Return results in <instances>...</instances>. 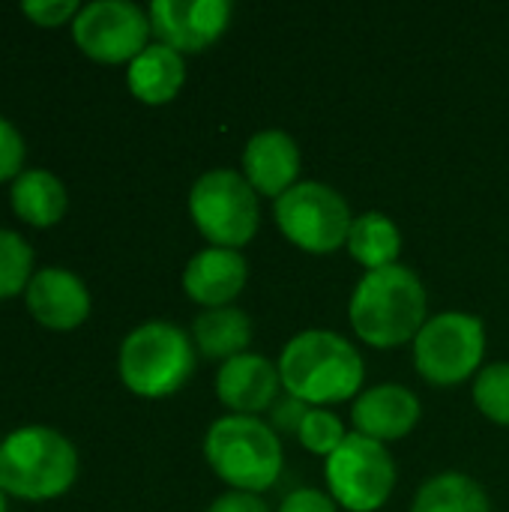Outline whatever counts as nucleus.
I'll return each mask as SVG.
<instances>
[{"label": "nucleus", "mask_w": 509, "mask_h": 512, "mask_svg": "<svg viewBox=\"0 0 509 512\" xmlns=\"http://www.w3.org/2000/svg\"><path fill=\"white\" fill-rule=\"evenodd\" d=\"M21 165H24V138L6 117H0V183L15 180L21 174Z\"/></svg>", "instance_id": "a878e982"}, {"label": "nucleus", "mask_w": 509, "mask_h": 512, "mask_svg": "<svg viewBox=\"0 0 509 512\" xmlns=\"http://www.w3.org/2000/svg\"><path fill=\"white\" fill-rule=\"evenodd\" d=\"M300 444L309 450V453H318V456H333L342 441L348 438L342 420L327 411V408H309V414L303 417L300 423V432H297Z\"/></svg>", "instance_id": "b1692460"}, {"label": "nucleus", "mask_w": 509, "mask_h": 512, "mask_svg": "<svg viewBox=\"0 0 509 512\" xmlns=\"http://www.w3.org/2000/svg\"><path fill=\"white\" fill-rule=\"evenodd\" d=\"M246 276H249V267L240 249L207 246L189 258L183 270V288L204 309H222V306H231L234 297H240Z\"/></svg>", "instance_id": "dca6fc26"}, {"label": "nucleus", "mask_w": 509, "mask_h": 512, "mask_svg": "<svg viewBox=\"0 0 509 512\" xmlns=\"http://www.w3.org/2000/svg\"><path fill=\"white\" fill-rule=\"evenodd\" d=\"M279 375L288 396L321 408L357 396L366 366L345 336L333 330H303L282 348Z\"/></svg>", "instance_id": "f257e3e1"}, {"label": "nucleus", "mask_w": 509, "mask_h": 512, "mask_svg": "<svg viewBox=\"0 0 509 512\" xmlns=\"http://www.w3.org/2000/svg\"><path fill=\"white\" fill-rule=\"evenodd\" d=\"M0 512H6V492L0 489Z\"/></svg>", "instance_id": "c756f323"}, {"label": "nucleus", "mask_w": 509, "mask_h": 512, "mask_svg": "<svg viewBox=\"0 0 509 512\" xmlns=\"http://www.w3.org/2000/svg\"><path fill=\"white\" fill-rule=\"evenodd\" d=\"M330 498L351 512H375L396 486V462L381 441L351 432L324 465Z\"/></svg>", "instance_id": "1a4fd4ad"}, {"label": "nucleus", "mask_w": 509, "mask_h": 512, "mask_svg": "<svg viewBox=\"0 0 509 512\" xmlns=\"http://www.w3.org/2000/svg\"><path fill=\"white\" fill-rule=\"evenodd\" d=\"M411 512H492V504L477 480L459 471H447L429 477L420 486Z\"/></svg>", "instance_id": "412c9836"}, {"label": "nucleus", "mask_w": 509, "mask_h": 512, "mask_svg": "<svg viewBox=\"0 0 509 512\" xmlns=\"http://www.w3.org/2000/svg\"><path fill=\"white\" fill-rule=\"evenodd\" d=\"M150 15L129 0H96L72 21L75 45L96 63H132L150 42Z\"/></svg>", "instance_id": "9d476101"}, {"label": "nucleus", "mask_w": 509, "mask_h": 512, "mask_svg": "<svg viewBox=\"0 0 509 512\" xmlns=\"http://www.w3.org/2000/svg\"><path fill=\"white\" fill-rule=\"evenodd\" d=\"M21 12L39 27H60L69 18L75 21V15L81 12V3H75V0H30L21 6Z\"/></svg>", "instance_id": "393cba45"}, {"label": "nucleus", "mask_w": 509, "mask_h": 512, "mask_svg": "<svg viewBox=\"0 0 509 512\" xmlns=\"http://www.w3.org/2000/svg\"><path fill=\"white\" fill-rule=\"evenodd\" d=\"M33 279V249L21 234L0 228V300L27 291Z\"/></svg>", "instance_id": "4be33fe9"}, {"label": "nucleus", "mask_w": 509, "mask_h": 512, "mask_svg": "<svg viewBox=\"0 0 509 512\" xmlns=\"http://www.w3.org/2000/svg\"><path fill=\"white\" fill-rule=\"evenodd\" d=\"M474 405L492 423L509 426V363H492L477 372Z\"/></svg>", "instance_id": "5701e85b"}, {"label": "nucleus", "mask_w": 509, "mask_h": 512, "mask_svg": "<svg viewBox=\"0 0 509 512\" xmlns=\"http://www.w3.org/2000/svg\"><path fill=\"white\" fill-rule=\"evenodd\" d=\"M351 420L357 435L372 441H399L420 420V399L402 384H378L357 396L351 408Z\"/></svg>", "instance_id": "4468645a"}, {"label": "nucleus", "mask_w": 509, "mask_h": 512, "mask_svg": "<svg viewBox=\"0 0 509 512\" xmlns=\"http://www.w3.org/2000/svg\"><path fill=\"white\" fill-rule=\"evenodd\" d=\"M282 375L279 366H273L261 354H240L219 366L216 372V396L231 414L258 417L270 411L279 399Z\"/></svg>", "instance_id": "f8f14e48"}, {"label": "nucleus", "mask_w": 509, "mask_h": 512, "mask_svg": "<svg viewBox=\"0 0 509 512\" xmlns=\"http://www.w3.org/2000/svg\"><path fill=\"white\" fill-rule=\"evenodd\" d=\"M279 512H339V510H336V501H333L330 495H324V492H318V489H297V492H291V495L282 501Z\"/></svg>", "instance_id": "bb28decb"}, {"label": "nucleus", "mask_w": 509, "mask_h": 512, "mask_svg": "<svg viewBox=\"0 0 509 512\" xmlns=\"http://www.w3.org/2000/svg\"><path fill=\"white\" fill-rule=\"evenodd\" d=\"M117 366L126 390L162 399L177 393L195 372V342L177 324L147 321L123 339Z\"/></svg>", "instance_id": "39448f33"}, {"label": "nucleus", "mask_w": 509, "mask_h": 512, "mask_svg": "<svg viewBox=\"0 0 509 512\" xmlns=\"http://www.w3.org/2000/svg\"><path fill=\"white\" fill-rule=\"evenodd\" d=\"M345 246H348L351 258L360 261L366 270H381V267L396 264V258L402 252V234L390 216L369 210L363 216H354Z\"/></svg>", "instance_id": "aec40b11"}, {"label": "nucleus", "mask_w": 509, "mask_h": 512, "mask_svg": "<svg viewBox=\"0 0 509 512\" xmlns=\"http://www.w3.org/2000/svg\"><path fill=\"white\" fill-rule=\"evenodd\" d=\"M186 81V60L180 51L150 42L126 69V84L135 99L147 105H165L171 102Z\"/></svg>", "instance_id": "f3484780"}, {"label": "nucleus", "mask_w": 509, "mask_h": 512, "mask_svg": "<svg viewBox=\"0 0 509 512\" xmlns=\"http://www.w3.org/2000/svg\"><path fill=\"white\" fill-rule=\"evenodd\" d=\"M30 315L48 330H75L90 315V291L72 270L45 267L33 273L27 291Z\"/></svg>", "instance_id": "ddd939ff"}, {"label": "nucleus", "mask_w": 509, "mask_h": 512, "mask_svg": "<svg viewBox=\"0 0 509 512\" xmlns=\"http://www.w3.org/2000/svg\"><path fill=\"white\" fill-rule=\"evenodd\" d=\"M78 453L57 429L24 426L0 444V489L21 501H51L72 489Z\"/></svg>", "instance_id": "7ed1b4c3"}, {"label": "nucleus", "mask_w": 509, "mask_h": 512, "mask_svg": "<svg viewBox=\"0 0 509 512\" xmlns=\"http://www.w3.org/2000/svg\"><path fill=\"white\" fill-rule=\"evenodd\" d=\"M192 342L204 360H222L246 354L252 342V321L237 306L204 309L192 324Z\"/></svg>", "instance_id": "6ab92c4d"}, {"label": "nucleus", "mask_w": 509, "mask_h": 512, "mask_svg": "<svg viewBox=\"0 0 509 512\" xmlns=\"http://www.w3.org/2000/svg\"><path fill=\"white\" fill-rule=\"evenodd\" d=\"M147 15L162 45L180 54H192V51H204L225 33L231 21V3L228 0H156L150 3Z\"/></svg>", "instance_id": "9b49d317"}, {"label": "nucleus", "mask_w": 509, "mask_h": 512, "mask_svg": "<svg viewBox=\"0 0 509 512\" xmlns=\"http://www.w3.org/2000/svg\"><path fill=\"white\" fill-rule=\"evenodd\" d=\"M276 222L282 234L315 255L336 252L342 243H348L354 216L348 201L327 183L306 180L291 186L285 195L276 198Z\"/></svg>", "instance_id": "6e6552de"}, {"label": "nucleus", "mask_w": 509, "mask_h": 512, "mask_svg": "<svg viewBox=\"0 0 509 512\" xmlns=\"http://www.w3.org/2000/svg\"><path fill=\"white\" fill-rule=\"evenodd\" d=\"M300 174V147L282 129H261L246 141L243 150V177L258 195L279 198L297 186Z\"/></svg>", "instance_id": "2eb2a0df"}, {"label": "nucleus", "mask_w": 509, "mask_h": 512, "mask_svg": "<svg viewBox=\"0 0 509 512\" xmlns=\"http://www.w3.org/2000/svg\"><path fill=\"white\" fill-rule=\"evenodd\" d=\"M9 204L27 225L51 228L66 213V186L45 168H27L12 180Z\"/></svg>", "instance_id": "a211bd4d"}, {"label": "nucleus", "mask_w": 509, "mask_h": 512, "mask_svg": "<svg viewBox=\"0 0 509 512\" xmlns=\"http://www.w3.org/2000/svg\"><path fill=\"white\" fill-rule=\"evenodd\" d=\"M189 216L210 246L240 249L261 222L258 192L234 168H213L201 174L189 192Z\"/></svg>", "instance_id": "423d86ee"}, {"label": "nucleus", "mask_w": 509, "mask_h": 512, "mask_svg": "<svg viewBox=\"0 0 509 512\" xmlns=\"http://www.w3.org/2000/svg\"><path fill=\"white\" fill-rule=\"evenodd\" d=\"M486 354V327L468 312H441L423 324L414 339L417 372L435 387L468 381Z\"/></svg>", "instance_id": "0eeeda50"}, {"label": "nucleus", "mask_w": 509, "mask_h": 512, "mask_svg": "<svg viewBox=\"0 0 509 512\" xmlns=\"http://www.w3.org/2000/svg\"><path fill=\"white\" fill-rule=\"evenodd\" d=\"M309 408L312 405H306V402H300V399H294V396H288V399H276V405L270 408L273 411V423H276V429H282V432H300V423H303V417L309 414Z\"/></svg>", "instance_id": "cd10ccee"}, {"label": "nucleus", "mask_w": 509, "mask_h": 512, "mask_svg": "<svg viewBox=\"0 0 509 512\" xmlns=\"http://www.w3.org/2000/svg\"><path fill=\"white\" fill-rule=\"evenodd\" d=\"M210 468L234 492H264L282 474V441L261 417L228 414L213 420L204 438Z\"/></svg>", "instance_id": "20e7f679"}, {"label": "nucleus", "mask_w": 509, "mask_h": 512, "mask_svg": "<svg viewBox=\"0 0 509 512\" xmlns=\"http://www.w3.org/2000/svg\"><path fill=\"white\" fill-rule=\"evenodd\" d=\"M351 327L375 348H396L423 330L426 318V288L420 276L402 264L381 270H366L351 294Z\"/></svg>", "instance_id": "f03ea898"}, {"label": "nucleus", "mask_w": 509, "mask_h": 512, "mask_svg": "<svg viewBox=\"0 0 509 512\" xmlns=\"http://www.w3.org/2000/svg\"><path fill=\"white\" fill-rule=\"evenodd\" d=\"M207 512H270V507L252 492H234L231 489V492L219 495Z\"/></svg>", "instance_id": "c85d7f7f"}]
</instances>
